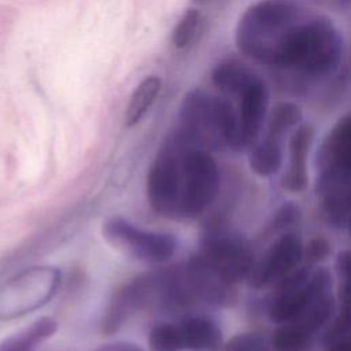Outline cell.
<instances>
[{
  "label": "cell",
  "instance_id": "4fadbf2b",
  "mask_svg": "<svg viewBox=\"0 0 351 351\" xmlns=\"http://www.w3.org/2000/svg\"><path fill=\"white\" fill-rule=\"evenodd\" d=\"M314 138L310 123L300 125L289 141V166L281 185L291 192H302L307 185V156Z\"/></svg>",
  "mask_w": 351,
  "mask_h": 351
},
{
  "label": "cell",
  "instance_id": "3957f363",
  "mask_svg": "<svg viewBox=\"0 0 351 351\" xmlns=\"http://www.w3.org/2000/svg\"><path fill=\"white\" fill-rule=\"evenodd\" d=\"M303 18V10L295 0H259L240 16L236 45L254 60L273 66L285 37Z\"/></svg>",
  "mask_w": 351,
  "mask_h": 351
},
{
  "label": "cell",
  "instance_id": "30bf717a",
  "mask_svg": "<svg viewBox=\"0 0 351 351\" xmlns=\"http://www.w3.org/2000/svg\"><path fill=\"white\" fill-rule=\"evenodd\" d=\"M239 138L236 149L252 147L265 126L269 112L270 95L265 81L258 75L239 96Z\"/></svg>",
  "mask_w": 351,
  "mask_h": 351
},
{
  "label": "cell",
  "instance_id": "ac0fdd59",
  "mask_svg": "<svg viewBox=\"0 0 351 351\" xmlns=\"http://www.w3.org/2000/svg\"><path fill=\"white\" fill-rule=\"evenodd\" d=\"M302 121V110L298 104L282 101L276 104L267 114L265 134L282 138V136L299 125Z\"/></svg>",
  "mask_w": 351,
  "mask_h": 351
},
{
  "label": "cell",
  "instance_id": "9a60e30c",
  "mask_svg": "<svg viewBox=\"0 0 351 351\" xmlns=\"http://www.w3.org/2000/svg\"><path fill=\"white\" fill-rule=\"evenodd\" d=\"M250 167L261 177L276 174L282 166V138L265 134L252 145Z\"/></svg>",
  "mask_w": 351,
  "mask_h": 351
},
{
  "label": "cell",
  "instance_id": "f546056e",
  "mask_svg": "<svg viewBox=\"0 0 351 351\" xmlns=\"http://www.w3.org/2000/svg\"><path fill=\"white\" fill-rule=\"evenodd\" d=\"M348 229H350V234H351V219H350V222H348Z\"/></svg>",
  "mask_w": 351,
  "mask_h": 351
},
{
  "label": "cell",
  "instance_id": "f1b7e54d",
  "mask_svg": "<svg viewBox=\"0 0 351 351\" xmlns=\"http://www.w3.org/2000/svg\"><path fill=\"white\" fill-rule=\"evenodd\" d=\"M328 351H351V340H344V341H337L332 344Z\"/></svg>",
  "mask_w": 351,
  "mask_h": 351
},
{
  "label": "cell",
  "instance_id": "277c9868",
  "mask_svg": "<svg viewBox=\"0 0 351 351\" xmlns=\"http://www.w3.org/2000/svg\"><path fill=\"white\" fill-rule=\"evenodd\" d=\"M178 138L206 151L232 147L239 138L237 110L225 99L204 90L189 92L180 108Z\"/></svg>",
  "mask_w": 351,
  "mask_h": 351
},
{
  "label": "cell",
  "instance_id": "d6986e66",
  "mask_svg": "<svg viewBox=\"0 0 351 351\" xmlns=\"http://www.w3.org/2000/svg\"><path fill=\"white\" fill-rule=\"evenodd\" d=\"M313 336L303 332L291 322L281 324L273 333L271 346L274 351H310Z\"/></svg>",
  "mask_w": 351,
  "mask_h": 351
},
{
  "label": "cell",
  "instance_id": "4dcf8cb0",
  "mask_svg": "<svg viewBox=\"0 0 351 351\" xmlns=\"http://www.w3.org/2000/svg\"><path fill=\"white\" fill-rule=\"evenodd\" d=\"M195 1H197V3H202V1H207V0H195Z\"/></svg>",
  "mask_w": 351,
  "mask_h": 351
},
{
  "label": "cell",
  "instance_id": "52a82bcc",
  "mask_svg": "<svg viewBox=\"0 0 351 351\" xmlns=\"http://www.w3.org/2000/svg\"><path fill=\"white\" fill-rule=\"evenodd\" d=\"M101 232L110 245L141 262H166L177 250V240L173 234L145 230L119 215L106 219Z\"/></svg>",
  "mask_w": 351,
  "mask_h": 351
},
{
  "label": "cell",
  "instance_id": "ba28073f",
  "mask_svg": "<svg viewBox=\"0 0 351 351\" xmlns=\"http://www.w3.org/2000/svg\"><path fill=\"white\" fill-rule=\"evenodd\" d=\"M196 255L233 284L248 277L255 261L250 243L223 228L208 229Z\"/></svg>",
  "mask_w": 351,
  "mask_h": 351
},
{
  "label": "cell",
  "instance_id": "603a6c76",
  "mask_svg": "<svg viewBox=\"0 0 351 351\" xmlns=\"http://www.w3.org/2000/svg\"><path fill=\"white\" fill-rule=\"evenodd\" d=\"M219 351H273V346L262 335L247 332L233 336Z\"/></svg>",
  "mask_w": 351,
  "mask_h": 351
},
{
  "label": "cell",
  "instance_id": "83f0119b",
  "mask_svg": "<svg viewBox=\"0 0 351 351\" xmlns=\"http://www.w3.org/2000/svg\"><path fill=\"white\" fill-rule=\"evenodd\" d=\"M311 1H314L321 7L335 10V11L347 10L348 7H351V0H311Z\"/></svg>",
  "mask_w": 351,
  "mask_h": 351
},
{
  "label": "cell",
  "instance_id": "8992f818",
  "mask_svg": "<svg viewBox=\"0 0 351 351\" xmlns=\"http://www.w3.org/2000/svg\"><path fill=\"white\" fill-rule=\"evenodd\" d=\"M60 270L43 265L23 269L0 288V321H10L48 303L60 285Z\"/></svg>",
  "mask_w": 351,
  "mask_h": 351
},
{
  "label": "cell",
  "instance_id": "cb8c5ba5",
  "mask_svg": "<svg viewBox=\"0 0 351 351\" xmlns=\"http://www.w3.org/2000/svg\"><path fill=\"white\" fill-rule=\"evenodd\" d=\"M336 269L341 280L340 295L351 296V251H343L337 256Z\"/></svg>",
  "mask_w": 351,
  "mask_h": 351
},
{
  "label": "cell",
  "instance_id": "8fae6325",
  "mask_svg": "<svg viewBox=\"0 0 351 351\" xmlns=\"http://www.w3.org/2000/svg\"><path fill=\"white\" fill-rule=\"evenodd\" d=\"M321 174H351V111L326 133L317 152Z\"/></svg>",
  "mask_w": 351,
  "mask_h": 351
},
{
  "label": "cell",
  "instance_id": "ffe728a7",
  "mask_svg": "<svg viewBox=\"0 0 351 351\" xmlns=\"http://www.w3.org/2000/svg\"><path fill=\"white\" fill-rule=\"evenodd\" d=\"M203 16L196 8H189L181 16L173 32V44L182 49L189 47L202 30Z\"/></svg>",
  "mask_w": 351,
  "mask_h": 351
},
{
  "label": "cell",
  "instance_id": "e0dca14e",
  "mask_svg": "<svg viewBox=\"0 0 351 351\" xmlns=\"http://www.w3.org/2000/svg\"><path fill=\"white\" fill-rule=\"evenodd\" d=\"M159 90H160V80L156 75H149L144 78L134 88L129 99L128 107L125 110L123 122L126 128H132L143 119V117L154 104Z\"/></svg>",
  "mask_w": 351,
  "mask_h": 351
},
{
  "label": "cell",
  "instance_id": "6da1fadb",
  "mask_svg": "<svg viewBox=\"0 0 351 351\" xmlns=\"http://www.w3.org/2000/svg\"><path fill=\"white\" fill-rule=\"evenodd\" d=\"M219 191V169L210 151L178 137L155 158L147 177V199L162 217L191 219L203 214Z\"/></svg>",
  "mask_w": 351,
  "mask_h": 351
},
{
  "label": "cell",
  "instance_id": "5b68a950",
  "mask_svg": "<svg viewBox=\"0 0 351 351\" xmlns=\"http://www.w3.org/2000/svg\"><path fill=\"white\" fill-rule=\"evenodd\" d=\"M148 307H182L178 266L144 273L118 288L107 306L103 330L108 335L118 332L134 313Z\"/></svg>",
  "mask_w": 351,
  "mask_h": 351
},
{
  "label": "cell",
  "instance_id": "44dd1931",
  "mask_svg": "<svg viewBox=\"0 0 351 351\" xmlns=\"http://www.w3.org/2000/svg\"><path fill=\"white\" fill-rule=\"evenodd\" d=\"M148 346L151 351H181L176 325L160 322L152 326L148 335Z\"/></svg>",
  "mask_w": 351,
  "mask_h": 351
},
{
  "label": "cell",
  "instance_id": "7c38bea8",
  "mask_svg": "<svg viewBox=\"0 0 351 351\" xmlns=\"http://www.w3.org/2000/svg\"><path fill=\"white\" fill-rule=\"evenodd\" d=\"M174 325L181 351H219L223 346L222 330L210 317L189 315Z\"/></svg>",
  "mask_w": 351,
  "mask_h": 351
},
{
  "label": "cell",
  "instance_id": "9c48e42d",
  "mask_svg": "<svg viewBox=\"0 0 351 351\" xmlns=\"http://www.w3.org/2000/svg\"><path fill=\"white\" fill-rule=\"evenodd\" d=\"M304 254L300 239L293 233H285L276 239L254 265L247 277L250 287L265 288L278 282L293 271Z\"/></svg>",
  "mask_w": 351,
  "mask_h": 351
},
{
  "label": "cell",
  "instance_id": "d4e9b609",
  "mask_svg": "<svg viewBox=\"0 0 351 351\" xmlns=\"http://www.w3.org/2000/svg\"><path fill=\"white\" fill-rule=\"evenodd\" d=\"M304 254L310 263H317L319 261H324L330 254V245L324 237H315L310 240Z\"/></svg>",
  "mask_w": 351,
  "mask_h": 351
},
{
  "label": "cell",
  "instance_id": "7a4b0ae2",
  "mask_svg": "<svg viewBox=\"0 0 351 351\" xmlns=\"http://www.w3.org/2000/svg\"><path fill=\"white\" fill-rule=\"evenodd\" d=\"M343 55L344 40L333 22L326 16H308L288 33L277 51L273 67L324 77L339 67Z\"/></svg>",
  "mask_w": 351,
  "mask_h": 351
},
{
  "label": "cell",
  "instance_id": "4316f807",
  "mask_svg": "<svg viewBox=\"0 0 351 351\" xmlns=\"http://www.w3.org/2000/svg\"><path fill=\"white\" fill-rule=\"evenodd\" d=\"M95 351H144V350L140 348L138 346L133 344V343H128V341H115V343L104 344V346L96 348Z\"/></svg>",
  "mask_w": 351,
  "mask_h": 351
},
{
  "label": "cell",
  "instance_id": "5bb4252c",
  "mask_svg": "<svg viewBox=\"0 0 351 351\" xmlns=\"http://www.w3.org/2000/svg\"><path fill=\"white\" fill-rule=\"evenodd\" d=\"M58 330V322L51 317H41L21 332L0 341V351H36V348Z\"/></svg>",
  "mask_w": 351,
  "mask_h": 351
},
{
  "label": "cell",
  "instance_id": "7402d4cb",
  "mask_svg": "<svg viewBox=\"0 0 351 351\" xmlns=\"http://www.w3.org/2000/svg\"><path fill=\"white\" fill-rule=\"evenodd\" d=\"M341 298V307L336 318L332 321V325L325 333L324 343L326 344H335L340 341L343 336L348 330H351V296L348 295H340Z\"/></svg>",
  "mask_w": 351,
  "mask_h": 351
},
{
  "label": "cell",
  "instance_id": "484cf974",
  "mask_svg": "<svg viewBox=\"0 0 351 351\" xmlns=\"http://www.w3.org/2000/svg\"><path fill=\"white\" fill-rule=\"evenodd\" d=\"M299 217H300V211H299L298 206H295L292 203H285L276 213V217L273 219V226H274V229L285 228V226L296 222L299 219Z\"/></svg>",
  "mask_w": 351,
  "mask_h": 351
},
{
  "label": "cell",
  "instance_id": "2e32d148",
  "mask_svg": "<svg viewBox=\"0 0 351 351\" xmlns=\"http://www.w3.org/2000/svg\"><path fill=\"white\" fill-rule=\"evenodd\" d=\"M256 77L258 74L237 62H223L211 74L213 84L223 93L232 96H239Z\"/></svg>",
  "mask_w": 351,
  "mask_h": 351
}]
</instances>
